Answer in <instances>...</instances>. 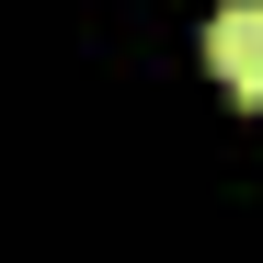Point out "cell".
Masks as SVG:
<instances>
[{
	"instance_id": "1",
	"label": "cell",
	"mask_w": 263,
	"mask_h": 263,
	"mask_svg": "<svg viewBox=\"0 0 263 263\" xmlns=\"http://www.w3.org/2000/svg\"><path fill=\"white\" fill-rule=\"evenodd\" d=\"M206 58H217V80H229L240 103H263V0H229V12L206 23Z\"/></svg>"
}]
</instances>
